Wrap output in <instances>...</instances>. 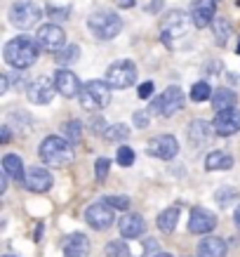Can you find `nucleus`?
Listing matches in <instances>:
<instances>
[{"mask_svg": "<svg viewBox=\"0 0 240 257\" xmlns=\"http://www.w3.org/2000/svg\"><path fill=\"white\" fill-rule=\"evenodd\" d=\"M148 118H151V111H137V113H132V125L144 130L148 127Z\"/></svg>", "mask_w": 240, "mask_h": 257, "instance_id": "36", "label": "nucleus"}, {"mask_svg": "<svg viewBox=\"0 0 240 257\" xmlns=\"http://www.w3.org/2000/svg\"><path fill=\"white\" fill-rule=\"evenodd\" d=\"M8 179H10V175H3V177H0V194L8 191Z\"/></svg>", "mask_w": 240, "mask_h": 257, "instance_id": "43", "label": "nucleus"}, {"mask_svg": "<svg viewBox=\"0 0 240 257\" xmlns=\"http://www.w3.org/2000/svg\"><path fill=\"white\" fill-rule=\"evenodd\" d=\"M3 257H12V255H3Z\"/></svg>", "mask_w": 240, "mask_h": 257, "instance_id": "49", "label": "nucleus"}, {"mask_svg": "<svg viewBox=\"0 0 240 257\" xmlns=\"http://www.w3.org/2000/svg\"><path fill=\"white\" fill-rule=\"evenodd\" d=\"M134 149H130V147H120L118 149V154H116V161H118V165H123V168H130L132 163H134Z\"/></svg>", "mask_w": 240, "mask_h": 257, "instance_id": "33", "label": "nucleus"}, {"mask_svg": "<svg viewBox=\"0 0 240 257\" xmlns=\"http://www.w3.org/2000/svg\"><path fill=\"white\" fill-rule=\"evenodd\" d=\"M151 94H153V83H151V80H148V83H141L139 85V97L141 99H148Z\"/></svg>", "mask_w": 240, "mask_h": 257, "instance_id": "38", "label": "nucleus"}, {"mask_svg": "<svg viewBox=\"0 0 240 257\" xmlns=\"http://www.w3.org/2000/svg\"><path fill=\"white\" fill-rule=\"evenodd\" d=\"M10 137H12V130H10V125L5 123L3 127H0V142H3V144H8Z\"/></svg>", "mask_w": 240, "mask_h": 257, "instance_id": "39", "label": "nucleus"}, {"mask_svg": "<svg viewBox=\"0 0 240 257\" xmlns=\"http://www.w3.org/2000/svg\"><path fill=\"white\" fill-rule=\"evenodd\" d=\"M191 24H193V19H188V15L181 12V10L167 12L163 17V22H160V38H163V43L167 47H172L179 38H184L186 33H188Z\"/></svg>", "mask_w": 240, "mask_h": 257, "instance_id": "4", "label": "nucleus"}, {"mask_svg": "<svg viewBox=\"0 0 240 257\" xmlns=\"http://www.w3.org/2000/svg\"><path fill=\"white\" fill-rule=\"evenodd\" d=\"M38 55H40V45L38 40L33 38H26V36H19V38H12L5 45L3 50V57H5V62L12 66V69H29L33 64L38 62Z\"/></svg>", "mask_w": 240, "mask_h": 257, "instance_id": "1", "label": "nucleus"}, {"mask_svg": "<svg viewBox=\"0 0 240 257\" xmlns=\"http://www.w3.org/2000/svg\"><path fill=\"white\" fill-rule=\"evenodd\" d=\"M214 12H217V3L214 0H195L191 8V19H193L195 29H205L209 24H214Z\"/></svg>", "mask_w": 240, "mask_h": 257, "instance_id": "17", "label": "nucleus"}, {"mask_svg": "<svg viewBox=\"0 0 240 257\" xmlns=\"http://www.w3.org/2000/svg\"><path fill=\"white\" fill-rule=\"evenodd\" d=\"M78 57H80V47L78 45H66L62 52L57 55V59H59V64H71V62H76Z\"/></svg>", "mask_w": 240, "mask_h": 257, "instance_id": "32", "label": "nucleus"}, {"mask_svg": "<svg viewBox=\"0 0 240 257\" xmlns=\"http://www.w3.org/2000/svg\"><path fill=\"white\" fill-rule=\"evenodd\" d=\"M238 201V189H233V187H221L217 191V203L221 205V208H228L231 203Z\"/></svg>", "mask_w": 240, "mask_h": 257, "instance_id": "30", "label": "nucleus"}, {"mask_svg": "<svg viewBox=\"0 0 240 257\" xmlns=\"http://www.w3.org/2000/svg\"><path fill=\"white\" fill-rule=\"evenodd\" d=\"M3 172L10 175L12 179H17V182H24L26 175H24L22 156H17V154H5V156H3Z\"/></svg>", "mask_w": 240, "mask_h": 257, "instance_id": "23", "label": "nucleus"}, {"mask_svg": "<svg viewBox=\"0 0 240 257\" xmlns=\"http://www.w3.org/2000/svg\"><path fill=\"white\" fill-rule=\"evenodd\" d=\"M235 52H238V55H240V47H238V50H235Z\"/></svg>", "mask_w": 240, "mask_h": 257, "instance_id": "48", "label": "nucleus"}, {"mask_svg": "<svg viewBox=\"0 0 240 257\" xmlns=\"http://www.w3.org/2000/svg\"><path fill=\"white\" fill-rule=\"evenodd\" d=\"M80 106L85 111H101L111 104V85L106 80H87L80 94Z\"/></svg>", "mask_w": 240, "mask_h": 257, "instance_id": "3", "label": "nucleus"}, {"mask_svg": "<svg viewBox=\"0 0 240 257\" xmlns=\"http://www.w3.org/2000/svg\"><path fill=\"white\" fill-rule=\"evenodd\" d=\"M33 238H36V241H40V238H43V224L36 226V236H33Z\"/></svg>", "mask_w": 240, "mask_h": 257, "instance_id": "46", "label": "nucleus"}, {"mask_svg": "<svg viewBox=\"0 0 240 257\" xmlns=\"http://www.w3.org/2000/svg\"><path fill=\"white\" fill-rule=\"evenodd\" d=\"M64 252H66V257H87L90 255V238L80 231L71 234L64 241Z\"/></svg>", "mask_w": 240, "mask_h": 257, "instance_id": "20", "label": "nucleus"}, {"mask_svg": "<svg viewBox=\"0 0 240 257\" xmlns=\"http://www.w3.org/2000/svg\"><path fill=\"white\" fill-rule=\"evenodd\" d=\"M134 3H137V0H116V5H118V8H123V10L134 8Z\"/></svg>", "mask_w": 240, "mask_h": 257, "instance_id": "41", "label": "nucleus"}, {"mask_svg": "<svg viewBox=\"0 0 240 257\" xmlns=\"http://www.w3.org/2000/svg\"><path fill=\"white\" fill-rule=\"evenodd\" d=\"M184 101H186V97H184V92H181V87L170 85L163 90V94H158L153 99L151 111L160 113V116H174L177 111L184 109Z\"/></svg>", "mask_w": 240, "mask_h": 257, "instance_id": "8", "label": "nucleus"}, {"mask_svg": "<svg viewBox=\"0 0 240 257\" xmlns=\"http://www.w3.org/2000/svg\"><path fill=\"white\" fill-rule=\"evenodd\" d=\"M36 40H38V45L47 52H62L64 47H66V33L59 24H45V26H40L38 33H36Z\"/></svg>", "mask_w": 240, "mask_h": 257, "instance_id": "9", "label": "nucleus"}, {"mask_svg": "<svg viewBox=\"0 0 240 257\" xmlns=\"http://www.w3.org/2000/svg\"><path fill=\"white\" fill-rule=\"evenodd\" d=\"M153 257H172V255H170V252H155Z\"/></svg>", "mask_w": 240, "mask_h": 257, "instance_id": "47", "label": "nucleus"}, {"mask_svg": "<svg viewBox=\"0 0 240 257\" xmlns=\"http://www.w3.org/2000/svg\"><path fill=\"white\" fill-rule=\"evenodd\" d=\"M113 219H116V208H111L106 201H97L92 205H87L85 210V222L92 229L97 231H104V229H109L113 224Z\"/></svg>", "mask_w": 240, "mask_h": 257, "instance_id": "10", "label": "nucleus"}, {"mask_svg": "<svg viewBox=\"0 0 240 257\" xmlns=\"http://www.w3.org/2000/svg\"><path fill=\"white\" fill-rule=\"evenodd\" d=\"M233 222H235V226H238V231H240V205L235 208V212H233Z\"/></svg>", "mask_w": 240, "mask_h": 257, "instance_id": "45", "label": "nucleus"}, {"mask_svg": "<svg viewBox=\"0 0 240 257\" xmlns=\"http://www.w3.org/2000/svg\"><path fill=\"white\" fill-rule=\"evenodd\" d=\"M146 154L160 161H170L179 154V142L174 135H158L146 144Z\"/></svg>", "mask_w": 240, "mask_h": 257, "instance_id": "11", "label": "nucleus"}, {"mask_svg": "<svg viewBox=\"0 0 240 257\" xmlns=\"http://www.w3.org/2000/svg\"><path fill=\"white\" fill-rule=\"evenodd\" d=\"M64 137L71 144H78V142L83 140V125H80V120H69V123L64 125Z\"/></svg>", "mask_w": 240, "mask_h": 257, "instance_id": "29", "label": "nucleus"}, {"mask_svg": "<svg viewBox=\"0 0 240 257\" xmlns=\"http://www.w3.org/2000/svg\"><path fill=\"white\" fill-rule=\"evenodd\" d=\"M186 135H188V142H191V147L200 149L205 147L207 142H212V137H214V125L207 123V120H202V118H198V120H193V123L186 127Z\"/></svg>", "mask_w": 240, "mask_h": 257, "instance_id": "16", "label": "nucleus"}, {"mask_svg": "<svg viewBox=\"0 0 240 257\" xmlns=\"http://www.w3.org/2000/svg\"><path fill=\"white\" fill-rule=\"evenodd\" d=\"M127 137H130V127L125 123H113L109 130L104 133V140L106 142H123V140H127Z\"/></svg>", "mask_w": 240, "mask_h": 257, "instance_id": "28", "label": "nucleus"}, {"mask_svg": "<svg viewBox=\"0 0 240 257\" xmlns=\"http://www.w3.org/2000/svg\"><path fill=\"white\" fill-rule=\"evenodd\" d=\"M198 252H200V257H226L228 248H226L224 238H219V236H205L198 243Z\"/></svg>", "mask_w": 240, "mask_h": 257, "instance_id": "21", "label": "nucleus"}, {"mask_svg": "<svg viewBox=\"0 0 240 257\" xmlns=\"http://www.w3.org/2000/svg\"><path fill=\"white\" fill-rule=\"evenodd\" d=\"M233 168V156L226 151H212L205 158V170L214 172V170H231Z\"/></svg>", "mask_w": 240, "mask_h": 257, "instance_id": "22", "label": "nucleus"}, {"mask_svg": "<svg viewBox=\"0 0 240 257\" xmlns=\"http://www.w3.org/2000/svg\"><path fill=\"white\" fill-rule=\"evenodd\" d=\"M214 133L219 137H231V135L240 133V111L238 109H226V111H219L214 120Z\"/></svg>", "mask_w": 240, "mask_h": 257, "instance_id": "14", "label": "nucleus"}, {"mask_svg": "<svg viewBox=\"0 0 240 257\" xmlns=\"http://www.w3.org/2000/svg\"><path fill=\"white\" fill-rule=\"evenodd\" d=\"M120 234H123V238H139L144 231H146V222H144V217L141 215H137V212H127V215H123V219H120Z\"/></svg>", "mask_w": 240, "mask_h": 257, "instance_id": "19", "label": "nucleus"}, {"mask_svg": "<svg viewBox=\"0 0 240 257\" xmlns=\"http://www.w3.org/2000/svg\"><path fill=\"white\" fill-rule=\"evenodd\" d=\"M10 24L17 29H36L43 19V8L33 0H17L8 12Z\"/></svg>", "mask_w": 240, "mask_h": 257, "instance_id": "5", "label": "nucleus"}, {"mask_svg": "<svg viewBox=\"0 0 240 257\" xmlns=\"http://www.w3.org/2000/svg\"><path fill=\"white\" fill-rule=\"evenodd\" d=\"M55 92H57L55 80H50L47 76H40V78H36L31 85L26 87L29 99H31L33 104H40V106L50 104V101H52V97H55Z\"/></svg>", "mask_w": 240, "mask_h": 257, "instance_id": "13", "label": "nucleus"}, {"mask_svg": "<svg viewBox=\"0 0 240 257\" xmlns=\"http://www.w3.org/2000/svg\"><path fill=\"white\" fill-rule=\"evenodd\" d=\"M106 203H109L111 208H116V210H127V205H130V198L123 194L118 196H106Z\"/></svg>", "mask_w": 240, "mask_h": 257, "instance_id": "34", "label": "nucleus"}, {"mask_svg": "<svg viewBox=\"0 0 240 257\" xmlns=\"http://www.w3.org/2000/svg\"><path fill=\"white\" fill-rule=\"evenodd\" d=\"M106 83L113 90H125L137 83V64L132 59H118L106 69Z\"/></svg>", "mask_w": 240, "mask_h": 257, "instance_id": "7", "label": "nucleus"}, {"mask_svg": "<svg viewBox=\"0 0 240 257\" xmlns=\"http://www.w3.org/2000/svg\"><path fill=\"white\" fill-rule=\"evenodd\" d=\"M40 158L45 165H52V168H64L73 161V147L66 137H57V135H50L43 140L38 149Z\"/></svg>", "mask_w": 240, "mask_h": 257, "instance_id": "2", "label": "nucleus"}, {"mask_svg": "<svg viewBox=\"0 0 240 257\" xmlns=\"http://www.w3.org/2000/svg\"><path fill=\"white\" fill-rule=\"evenodd\" d=\"M109 168H111V161L109 158H97V163H94V170H97V179L99 182H104L106 179V175H109Z\"/></svg>", "mask_w": 240, "mask_h": 257, "instance_id": "35", "label": "nucleus"}, {"mask_svg": "<svg viewBox=\"0 0 240 257\" xmlns=\"http://www.w3.org/2000/svg\"><path fill=\"white\" fill-rule=\"evenodd\" d=\"M160 5H163V0H153V3H148L146 12H158V10H160Z\"/></svg>", "mask_w": 240, "mask_h": 257, "instance_id": "42", "label": "nucleus"}, {"mask_svg": "<svg viewBox=\"0 0 240 257\" xmlns=\"http://www.w3.org/2000/svg\"><path fill=\"white\" fill-rule=\"evenodd\" d=\"M212 94H214V92H212V85H209L207 80H198V83L191 87V101H195V104L207 101Z\"/></svg>", "mask_w": 240, "mask_h": 257, "instance_id": "27", "label": "nucleus"}, {"mask_svg": "<svg viewBox=\"0 0 240 257\" xmlns=\"http://www.w3.org/2000/svg\"><path fill=\"white\" fill-rule=\"evenodd\" d=\"M214 226H217V215L214 212H209L207 208H193L191 210V217H188V234H209V231H214Z\"/></svg>", "mask_w": 240, "mask_h": 257, "instance_id": "12", "label": "nucleus"}, {"mask_svg": "<svg viewBox=\"0 0 240 257\" xmlns=\"http://www.w3.org/2000/svg\"><path fill=\"white\" fill-rule=\"evenodd\" d=\"M10 78L15 80V83H12V85H15L17 90H22V87H24V78H22V76H10Z\"/></svg>", "mask_w": 240, "mask_h": 257, "instance_id": "44", "label": "nucleus"}, {"mask_svg": "<svg viewBox=\"0 0 240 257\" xmlns=\"http://www.w3.org/2000/svg\"><path fill=\"white\" fill-rule=\"evenodd\" d=\"M52 80H55V85H57V92L64 94V97H76V94H80V90H83V83H80L76 73L69 69H59Z\"/></svg>", "mask_w": 240, "mask_h": 257, "instance_id": "18", "label": "nucleus"}, {"mask_svg": "<svg viewBox=\"0 0 240 257\" xmlns=\"http://www.w3.org/2000/svg\"><path fill=\"white\" fill-rule=\"evenodd\" d=\"M90 130H92V133H106V130H109V127H106V123H104V118L101 116H92L90 118Z\"/></svg>", "mask_w": 240, "mask_h": 257, "instance_id": "37", "label": "nucleus"}, {"mask_svg": "<svg viewBox=\"0 0 240 257\" xmlns=\"http://www.w3.org/2000/svg\"><path fill=\"white\" fill-rule=\"evenodd\" d=\"M212 31H214V38H217L219 45H226V40L231 38V24H228L226 17H219L212 24Z\"/></svg>", "mask_w": 240, "mask_h": 257, "instance_id": "26", "label": "nucleus"}, {"mask_svg": "<svg viewBox=\"0 0 240 257\" xmlns=\"http://www.w3.org/2000/svg\"><path fill=\"white\" fill-rule=\"evenodd\" d=\"M87 26H90L92 36H97L99 40H111L123 31V19L116 12L104 10V12H94L87 17Z\"/></svg>", "mask_w": 240, "mask_h": 257, "instance_id": "6", "label": "nucleus"}, {"mask_svg": "<svg viewBox=\"0 0 240 257\" xmlns=\"http://www.w3.org/2000/svg\"><path fill=\"white\" fill-rule=\"evenodd\" d=\"M235 101H238V94L228 87H219L217 92L212 94V106L217 109V113L226 109H235Z\"/></svg>", "mask_w": 240, "mask_h": 257, "instance_id": "24", "label": "nucleus"}, {"mask_svg": "<svg viewBox=\"0 0 240 257\" xmlns=\"http://www.w3.org/2000/svg\"><path fill=\"white\" fill-rule=\"evenodd\" d=\"M106 257H130V248L125 241H111L106 243Z\"/></svg>", "mask_w": 240, "mask_h": 257, "instance_id": "31", "label": "nucleus"}, {"mask_svg": "<svg viewBox=\"0 0 240 257\" xmlns=\"http://www.w3.org/2000/svg\"><path fill=\"white\" fill-rule=\"evenodd\" d=\"M8 90H10V76L3 73V76H0V94H5Z\"/></svg>", "mask_w": 240, "mask_h": 257, "instance_id": "40", "label": "nucleus"}, {"mask_svg": "<svg viewBox=\"0 0 240 257\" xmlns=\"http://www.w3.org/2000/svg\"><path fill=\"white\" fill-rule=\"evenodd\" d=\"M177 222H179V210L177 208H167L158 215V229L165 231V234H172L177 229Z\"/></svg>", "mask_w": 240, "mask_h": 257, "instance_id": "25", "label": "nucleus"}, {"mask_svg": "<svg viewBox=\"0 0 240 257\" xmlns=\"http://www.w3.org/2000/svg\"><path fill=\"white\" fill-rule=\"evenodd\" d=\"M52 175H50V170H45V168H38V165H33V168H29V172H26V179H24V184H26V189L29 191H33V194H45V191H50L52 189Z\"/></svg>", "mask_w": 240, "mask_h": 257, "instance_id": "15", "label": "nucleus"}]
</instances>
